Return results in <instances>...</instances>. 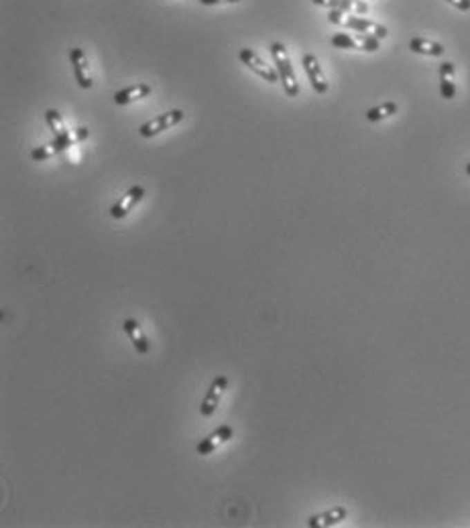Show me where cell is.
I'll use <instances>...</instances> for the list:
<instances>
[{"label":"cell","mask_w":470,"mask_h":528,"mask_svg":"<svg viewBox=\"0 0 470 528\" xmlns=\"http://www.w3.org/2000/svg\"><path fill=\"white\" fill-rule=\"evenodd\" d=\"M409 49L413 53H420V55H430V57H440L444 55V45L435 43V41H430V39H422V37H413L409 41Z\"/></svg>","instance_id":"2e32d148"},{"label":"cell","mask_w":470,"mask_h":528,"mask_svg":"<svg viewBox=\"0 0 470 528\" xmlns=\"http://www.w3.org/2000/svg\"><path fill=\"white\" fill-rule=\"evenodd\" d=\"M183 118H185V114H183L181 110H169V112L159 114L157 118L149 120L145 124H141V126H139V135H141L143 139H153V137L161 135L163 130H169V128H173L176 124H180Z\"/></svg>","instance_id":"277c9868"},{"label":"cell","mask_w":470,"mask_h":528,"mask_svg":"<svg viewBox=\"0 0 470 528\" xmlns=\"http://www.w3.org/2000/svg\"><path fill=\"white\" fill-rule=\"evenodd\" d=\"M59 153H62L59 146L55 144V141H51L47 142V144H43V146L33 148L31 159H33V161H47V159H51V157H55V155H59Z\"/></svg>","instance_id":"d6986e66"},{"label":"cell","mask_w":470,"mask_h":528,"mask_svg":"<svg viewBox=\"0 0 470 528\" xmlns=\"http://www.w3.org/2000/svg\"><path fill=\"white\" fill-rule=\"evenodd\" d=\"M446 2H450L458 10H470V0H446Z\"/></svg>","instance_id":"ffe728a7"},{"label":"cell","mask_w":470,"mask_h":528,"mask_svg":"<svg viewBox=\"0 0 470 528\" xmlns=\"http://www.w3.org/2000/svg\"><path fill=\"white\" fill-rule=\"evenodd\" d=\"M467 175L470 177V163H469V165H467Z\"/></svg>","instance_id":"603a6c76"},{"label":"cell","mask_w":470,"mask_h":528,"mask_svg":"<svg viewBox=\"0 0 470 528\" xmlns=\"http://www.w3.org/2000/svg\"><path fill=\"white\" fill-rule=\"evenodd\" d=\"M238 57H241V61H243L249 70L253 71V73H256L261 79H265L267 84H277V81H279V73H277V70L271 68V66H267V63L263 61V57H261L258 53H254L253 49H249V47L241 49Z\"/></svg>","instance_id":"8992f818"},{"label":"cell","mask_w":470,"mask_h":528,"mask_svg":"<svg viewBox=\"0 0 470 528\" xmlns=\"http://www.w3.org/2000/svg\"><path fill=\"white\" fill-rule=\"evenodd\" d=\"M232 437H234L232 427H230V424H222V427H218L214 433H210L206 439H202V441L198 443L196 451H198V456H212L218 449V445L230 441Z\"/></svg>","instance_id":"30bf717a"},{"label":"cell","mask_w":470,"mask_h":528,"mask_svg":"<svg viewBox=\"0 0 470 528\" xmlns=\"http://www.w3.org/2000/svg\"><path fill=\"white\" fill-rule=\"evenodd\" d=\"M326 6L330 10H340L346 14H366L368 12V4L362 0H328Z\"/></svg>","instance_id":"e0dca14e"},{"label":"cell","mask_w":470,"mask_h":528,"mask_svg":"<svg viewBox=\"0 0 470 528\" xmlns=\"http://www.w3.org/2000/svg\"><path fill=\"white\" fill-rule=\"evenodd\" d=\"M440 94L444 100L456 98V84H454V66L450 61H444L440 66Z\"/></svg>","instance_id":"9a60e30c"},{"label":"cell","mask_w":470,"mask_h":528,"mask_svg":"<svg viewBox=\"0 0 470 528\" xmlns=\"http://www.w3.org/2000/svg\"><path fill=\"white\" fill-rule=\"evenodd\" d=\"M399 106L395 102H385V104L377 106V108H370L364 116H366V120L368 122H379V120H383V118H389V116H393V114H397Z\"/></svg>","instance_id":"ac0fdd59"},{"label":"cell","mask_w":470,"mask_h":528,"mask_svg":"<svg viewBox=\"0 0 470 528\" xmlns=\"http://www.w3.org/2000/svg\"><path fill=\"white\" fill-rule=\"evenodd\" d=\"M145 197V189L141 187V185H133L124 195H120V199L112 206V210H110V215L114 217V219H122V217H126L133 208L141 202Z\"/></svg>","instance_id":"9c48e42d"},{"label":"cell","mask_w":470,"mask_h":528,"mask_svg":"<svg viewBox=\"0 0 470 528\" xmlns=\"http://www.w3.org/2000/svg\"><path fill=\"white\" fill-rule=\"evenodd\" d=\"M332 47L336 49H359V51H377L381 45V39L366 33H359V35H348V33H338L332 37Z\"/></svg>","instance_id":"5b68a950"},{"label":"cell","mask_w":470,"mask_h":528,"mask_svg":"<svg viewBox=\"0 0 470 528\" xmlns=\"http://www.w3.org/2000/svg\"><path fill=\"white\" fill-rule=\"evenodd\" d=\"M328 21L332 25H340V27H346V29H352L357 33H366V35L377 37V39H385L389 35L387 27L375 23V21H368L364 17H348L346 12H340V10H330L328 14Z\"/></svg>","instance_id":"3957f363"},{"label":"cell","mask_w":470,"mask_h":528,"mask_svg":"<svg viewBox=\"0 0 470 528\" xmlns=\"http://www.w3.org/2000/svg\"><path fill=\"white\" fill-rule=\"evenodd\" d=\"M312 2H314V4H318V6H326V2H328V0H312Z\"/></svg>","instance_id":"7402d4cb"},{"label":"cell","mask_w":470,"mask_h":528,"mask_svg":"<svg viewBox=\"0 0 470 528\" xmlns=\"http://www.w3.org/2000/svg\"><path fill=\"white\" fill-rule=\"evenodd\" d=\"M122 329L126 331V335L133 342L137 352L143 353V355L151 352V342H149V338L145 335V331H143V327H141V323L137 319H124L122 321Z\"/></svg>","instance_id":"4fadbf2b"},{"label":"cell","mask_w":470,"mask_h":528,"mask_svg":"<svg viewBox=\"0 0 470 528\" xmlns=\"http://www.w3.org/2000/svg\"><path fill=\"white\" fill-rule=\"evenodd\" d=\"M226 388H228V378H226L224 374H220V376H216V378L212 380V384H210L206 396H204V400H202V404H200V415H202V417L208 419V417H212V415L216 413L218 404H220V400H222Z\"/></svg>","instance_id":"52a82bcc"},{"label":"cell","mask_w":470,"mask_h":528,"mask_svg":"<svg viewBox=\"0 0 470 528\" xmlns=\"http://www.w3.org/2000/svg\"><path fill=\"white\" fill-rule=\"evenodd\" d=\"M346 516H348V510H346L344 506H334V508H330V510H326V512H320V514L310 516L308 527H312V528L336 527V525H340Z\"/></svg>","instance_id":"7c38bea8"},{"label":"cell","mask_w":470,"mask_h":528,"mask_svg":"<svg viewBox=\"0 0 470 528\" xmlns=\"http://www.w3.org/2000/svg\"><path fill=\"white\" fill-rule=\"evenodd\" d=\"M45 120H47L49 128L53 130V135H55L53 141L59 146L62 153L70 150L77 142L90 137V130H88L86 126H79V128H75V130H70L68 124H66V120L62 118V114H59L57 110H53V108H49V110L45 112Z\"/></svg>","instance_id":"6da1fadb"},{"label":"cell","mask_w":470,"mask_h":528,"mask_svg":"<svg viewBox=\"0 0 470 528\" xmlns=\"http://www.w3.org/2000/svg\"><path fill=\"white\" fill-rule=\"evenodd\" d=\"M70 59H72V68L73 75H75V81L82 90H90L92 88V75H90V61H88V55L84 53V49L79 47H73L70 51Z\"/></svg>","instance_id":"ba28073f"},{"label":"cell","mask_w":470,"mask_h":528,"mask_svg":"<svg viewBox=\"0 0 470 528\" xmlns=\"http://www.w3.org/2000/svg\"><path fill=\"white\" fill-rule=\"evenodd\" d=\"M271 55H273V61H275V70L279 73V81L283 84L285 96L297 98L299 96V84H297L295 71H293V66H291L288 47L283 43H273L271 45Z\"/></svg>","instance_id":"7a4b0ae2"},{"label":"cell","mask_w":470,"mask_h":528,"mask_svg":"<svg viewBox=\"0 0 470 528\" xmlns=\"http://www.w3.org/2000/svg\"><path fill=\"white\" fill-rule=\"evenodd\" d=\"M301 66H303V70H306L308 77H310V84H312L314 92L316 94H326L328 92V81H326L324 71L320 68L318 57L312 55V53H306L303 59H301Z\"/></svg>","instance_id":"8fae6325"},{"label":"cell","mask_w":470,"mask_h":528,"mask_svg":"<svg viewBox=\"0 0 470 528\" xmlns=\"http://www.w3.org/2000/svg\"><path fill=\"white\" fill-rule=\"evenodd\" d=\"M151 86L149 84H135V86H129L124 90H118L114 94V104L116 106H129L137 100H143L151 94Z\"/></svg>","instance_id":"5bb4252c"},{"label":"cell","mask_w":470,"mask_h":528,"mask_svg":"<svg viewBox=\"0 0 470 528\" xmlns=\"http://www.w3.org/2000/svg\"><path fill=\"white\" fill-rule=\"evenodd\" d=\"M232 2H238V0H200V4H204V6H216V4H232Z\"/></svg>","instance_id":"44dd1931"}]
</instances>
